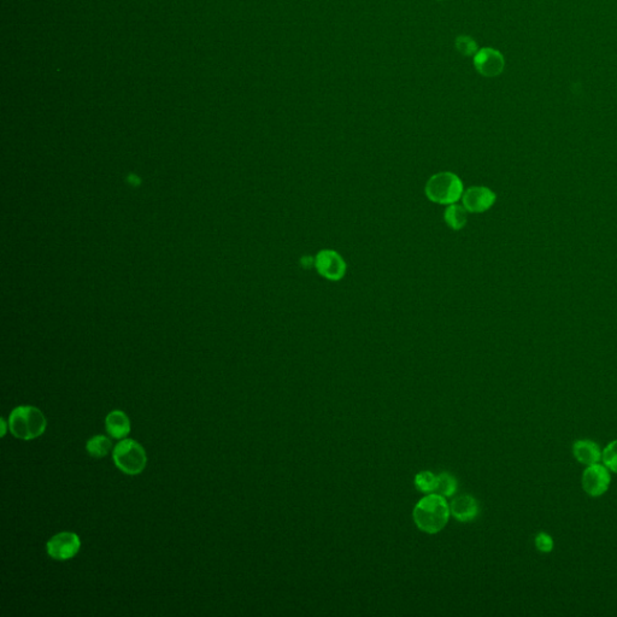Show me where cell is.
<instances>
[{
  "mask_svg": "<svg viewBox=\"0 0 617 617\" xmlns=\"http://www.w3.org/2000/svg\"><path fill=\"white\" fill-rule=\"evenodd\" d=\"M315 266L319 274L331 281H338L346 273V263L338 252L323 250L317 254Z\"/></svg>",
  "mask_w": 617,
  "mask_h": 617,
  "instance_id": "obj_7",
  "label": "cell"
},
{
  "mask_svg": "<svg viewBox=\"0 0 617 617\" xmlns=\"http://www.w3.org/2000/svg\"><path fill=\"white\" fill-rule=\"evenodd\" d=\"M451 514L460 522H469L479 515V504L472 497L460 496L452 502Z\"/></svg>",
  "mask_w": 617,
  "mask_h": 617,
  "instance_id": "obj_11",
  "label": "cell"
},
{
  "mask_svg": "<svg viewBox=\"0 0 617 617\" xmlns=\"http://www.w3.org/2000/svg\"><path fill=\"white\" fill-rule=\"evenodd\" d=\"M80 537L72 532H62L51 538L46 544V553L56 561H67L80 551Z\"/></svg>",
  "mask_w": 617,
  "mask_h": 617,
  "instance_id": "obj_5",
  "label": "cell"
},
{
  "mask_svg": "<svg viewBox=\"0 0 617 617\" xmlns=\"http://www.w3.org/2000/svg\"><path fill=\"white\" fill-rule=\"evenodd\" d=\"M462 200L469 213H484L496 202V194L487 187H470L463 192Z\"/></svg>",
  "mask_w": 617,
  "mask_h": 617,
  "instance_id": "obj_9",
  "label": "cell"
},
{
  "mask_svg": "<svg viewBox=\"0 0 617 617\" xmlns=\"http://www.w3.org/2000/svg\"><path fill=\"white\" fill-rule=\"evenodd\" d=\"M445 222L448 223V227H451L452 230H460L467 225L468 216H467V210L464 206L450 204L446 208L444 214Z\"/></svg>",
  "mask_w": 617,
  "mask_h": 617,
  "instance_id": "obj_13",
  "label": "cell"
},
{
  "mask_svg": "<svg viewBox=\"0 0 617 617\" xmlns=\"http://www.w3.org/2000/svg\"><path fill=\"white\" fill-rule=\"evenodd\" d=\"M439 482V476L433 475L432 472H422L415 477L416 487L424 493L436 492Z\"/></svg>",
  "mask_w": 617,
  "mask_h": 617,
  "instance_id": "obj_15",
  "label": "cell"
},
{
  "mask_svg": "<svg viewBox=\"0 0 617 617\" xmlns=\"http://www.w3.org/2000/svg\"><path fill=\"white\" fill-rule=\"evenodd\" d=\"M611 476L610 470L603 464L596 463L587 465L582 474V487L591 497H601L610 487Z\"/></svg>",
  "mask_w": 617,
  "mask_h": 617,
  "instance_id": "obj_6",
  "label": "cell"
},
{
  "mask_svg": "<svg viewBox=\"0 0 617 617\" xmlns=\"http://www.w3.org/2000/svg\"><path fill=\"white\" fill-rule=\"evenodd\" d=\"M474 65L482 77H496L504 70V56L498 50L484 47L474 56Z\"/></svg>",
  "mask_w": 617,
  "mask_h": 617,
  "instance_id": "obj_8",
  "label": "cell"
},
{
  "mask_svg": "<svg viewBox=\"0 0 617 617\" xmlns=\"http://www.w3.org/2000/svg\"><path fill=\"white\" fill-rule=\"evenodd\" d=\"M601 460L610 472H617V440H613L603 450Z\"/></svg>",
  "mask_w": 617,
  "mask_h": 617,
  "instance_id": "obj_16",
  "label": "cell"
},
{
  "mask_svg": "<svg viewBox=\"0 0 617 617\" xmlns=\"http://www.w3.org/2000/svg\"><path fill=\"white\" fill-rule=\"evenodd\" d=\"M456 49L458 52L467 57L475 56L476 52L479 51L476 41L472 38L467 37V35H460V37L457 38Z\"/></svg>",
  "mask_w": 617,
  "mask_h": 617,
  "instance_id": "obj_18",
  "label": "cell"
},
{
  "mask_svg": "<svg viewBox=\"0 0 617 617\" xmlns=\"http://www.w3.org/2000/svg\"><path fill=\"white\" fill-rule=\"evenodd\" d=\"M106 428L113 439H125L130 433V421L121 410H115L106 416Z\"/></svg>",
  "mask_w": 617,
  "mask_h": 617,
  "instance_id": "obj_12",
  "label": "cell"
},
{
  "mask_svg": "<svg viewBox=\"0 0 617 617\" xmlns=\"http://www.w3.org/2000/svg\"><path fill=\"white\" fill-rule=\"evenodd\" d=\"M1 424H3V434L1 436H4L5 433H6V424H5L4 419H1Z\"/></svg>",
  "mask_w": 617,
  "mask_h": 617,
  "instance_id": "obj_20",
  "label": "cell"
},
{
  "mask_svg": "<svg viewBox=\"0 0 617 617\" xmlns=\"http://www.w3.org/2000/svg\"><path fill=\"white\" fill-rule=\"evenodd\" d=\"M573 453L574 457L585 465L599 463L603 456V451L599 448V445L592 440L587 439L575 441L573 445Z\"/></svg>",
  "mask_w": 617,
  "mask_h": 617,
  "instance_id": "obj_10",
  "label": "cell"
},
{
  "mask_svg": "<svg viewBox=\"0 0 617 617\" xmlns=\"http://www.w3.org/2000/svg\"><path fill=\"white\" fill-rule=\"evenodd\" d=\"M553 539L550 534L545 532H539L536 536V548L540 553H549L553 550Z\"/></svg>",
  "mask_w": 617,
  "mask_h": 617,
  "instance_id": "obj_19",
  "label": "cell"
},
{
  "mask_svg": "<svg viewBox=\"0 0 617 617\" xmlns=\"http://www.w3.org/2000/svg\"><path fill=\"white\" fill-rule=\"evenodd\" d=\"M115 465L128 475H137L145 469L147 457L145 448L133 439L120 441L113 451Z\"/></svg>",
  "mask_w": 617,
  "mask_h": 617,
  "instance_id": "obj_4",
  "label": "cell"
},
{
  "mask_svg": "<svg viewBox=\"0 0 617 617\" xmlns=\"http://www.w3.org/2000/svg\"><path fill=\"white\" fill-rule=\"evenodd\" d=\"M450 506L444 496L431 493L416 504L412 516L422 532L436 534L444 528L450 516Z\"/></svg>",
  "mask_w": 617,
  "mask_h": 617,
  "instance_id": "obj_1",
  "label": "cell"
},
{
  "mask_svg": "<svg viewBox=\"0 0 617 617\" xmlns=\"http://www.w3.org/2000/svg\"><path fill=\"white\" fill-rule=\"evenodd\" d=\"M113 448V443L106 436H96L91 438L86 444V450L94 458L106 457Z\"/></svg>",
  "mask_w": 617,
  "mask_h": 617,
  "instance_id": "obj_14",
  "label": "cell"
},
{
  "mask_svg": "<svg viewBox=\"0 0 617 617\" xmlns=\"http://www.w3.org/2000/svg\"><path fill=\"white\" fill-rule=\"evenodd\" d=\"M456 480L451 475H448V474H441V475H439V482H438V487H436V491L438 494L450 497L456 492Z\"/></svg>",
  "mask_w": 617,
  "mask_h": 617,
  "instance_id": "obj_17",
  "label": "cell"
},
{
  "mask_svg": "<svg viewBox=\"0 0 617 617\" xmlns=\"http://www.w3.org/2000/svg\"><path fill=\"white\" fill-rule=\"evenodd\" d=\"M424 192L429 200L441 205H450L463 196V183L456 174L443 171L428 180Z\"/></svg>",
  "mask_w": 617,
  "mask_h": 617,
  "instance_id": "obj_3",
  "label": "cell"
},
{
  "mask_svg": "<svg viewBox=\"0 0 617 617\" xmlns=\"http://www.w3.org/2000/svg\"><path fill=\"white\" fill-rule=\"evenodd\" d=\"M47 426L44 414L35 407L23 405L13 409L9 417V428L13 436L22 440L43 436Z\"/></svg>",
  "mask_w": 617,
  "mask_h": 617,
  "instance_id": "obj_2",
  "label": "cell"
}]
</instances>
